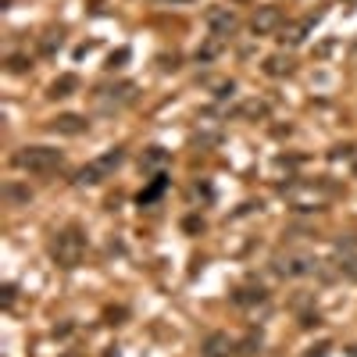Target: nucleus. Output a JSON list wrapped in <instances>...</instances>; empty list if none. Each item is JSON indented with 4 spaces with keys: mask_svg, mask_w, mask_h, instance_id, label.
<instances>
[{
    "mask_svg": "<svg viewBox=\"0 0 357 357\" xmlns=\"http://www.w3.org/2000/svg\"><path fill=\"white\" fill-rule=\"evenodd\" d=\"M50 257L57 268H79L82 257H86V232L68 225L61 232H54V240H50Z\"/></svg>",
    "mask_w": 357,
    "mask_h": 357,
    "instance_id": "1",
    "label": "nucleus"
},
{
    "mask_svg": "<svg viewBox=\"0 0 357 357\" xmlns=\"http://www.w3.org/2000/svg\"><path fill=\"white\" fill-rule=\"evenodd\" d=\"M61 165H65V154L54 151V146H22L15 154V168L29 175H54Z\"/></svg>",
    "mask_w": 357,
    "mask_h": 357,
    "instance_id": "2",
    "label": "nucleus"
},
{
    "mask_svg": "<svg viewBox=\"0 0 357 357\" xmlns=\"http://www.w3.org/2000/svg\"><path fill=\"white\" fill-rule=\"evenodd\" d=\"M126 161V151L122 146H111V151H104L100 158H93L89 165H82L79 168V175H75V183L79 186H97V183H104V178H111V172Z\"/></svg>",
    "mask_w": 357,
    "mask_h": 357,
    "instance_id": "3",
    "label": "nucleus"
},
{
    "mask_svg": "<svg viewBox=\"0 0 357 357\" xmlns=\"http://www.w3.org/2000/svg\"><path fill=\"white\" fill-rule=\"evenodd\" d=\"M314 268H318V261L311 254H279L272 261V272L279 279H304V275H314Z\"/></svg>",
    "mask_w": 357,
    "mask_h": 357,
    "instance_id": "4",
    "label": "nucleus"
},
{
    "mask_svg": "<svg viewBox=\"0 0 357 357\" xmlns=\"http://www.w3.org/2000/svg\"><path fill=\"white\" fill-rule=\"evenodd\" d=\"M97 107L100 111H122L126 104L136 100V86L132 82H114V86H100L97 93H93Z\"/></svg>",
    "mask_w": 357,
    "mask_h": 357,
    "instance_id": "5",
    "label": "nucleus"
},
{
    "mask_svg": "<svg viewBox=\"0 0 357 357\" xmlns=\"http://www.w3.org/2000/svg\"><path fill=\"white\" fill-rule=\"evenodd\" d=\"M282 193L293 200L296 211H318L321 200L329 197V190H325V186H314V183H293V186L282 190Z\"/></svg>",
    "mask_w": 357,
    "mask_h": 357,
    "instance_id": "6",
    "label": "nucleus"
},
{
    "mask_svg": "<svg viewBox=\"0 0 357 357\" xmlns=\"http://www.w3.org/2000/svg\"><path fill=\"white\" fill-rule=\"evenodd\" d=\"M204 22H207V29H211V36H222V40H229L232 33H236V25H240V15H236L232 8H207V15H204Z\"/></svg>",
    "mask_w": 357,
    "mask_h": 357,
    "instance_id": "7",
    "label": "nucleus"
},
{
    "mask_svg": "<svg viewBox=\"0 0 357 357\" xmlns=\"http://www.w3.org/2000/svg\"><path fill=\"white\" fill-rule=\"evenodd\" d=\"M282 25H286L282 11L268 4V8H257V11H254V18H250V33H254V36H275V33H282Z\"/></svg>",
    "mask_w": 357,
    "mask_h": 357,
    "instance_id": "8",
    "label": "nucleus"
},
{
    "mask_svg": "<svg viewBox=\"0 0 357 357\" xmlns=\"http://www.w3.org/2000/svg\"><path fill=\"white\" fill-rule=\"evenodd\" d=\"M314 22H318V18H296V22H286V25H282V33H279V40H282L286 47H301V43L307 40V33L314 29Z\"/></svg>",
    "mask_w": 357,
    "mask_h": 357,
    "instance_id": "9",
    "label": "nucleus"
},
{
    "mask_svg": "<svg viewBox=\"0 0 357 357\" xmlns=\"http://www.w3.org/2000/svg\"><path fill=\"white\" fill-rule=\"evenodd\" d=\"M50 129L61 132V136H82L89 129V122H86L82 114H57L54 122H50Z\"/></svg>",
    "mask_w": 357,
    "mask_h": 357,
    "instance_id": "10",
    "label": "nucleus"
},
{
    "mask_svg": "<svg viewBox=\"0 0 357 357\" xmlns=\"http://www.w3.org/2000/svg\"><path fill=\"white\" fill-rule=\"evenodd\" d=\"M204 357H232V350H236V343L229 340V333H211L204 340Z\"/></svg>",
    "mask_w": 357,
    "mask_h": 357,
    "instance_id": "11",
    "label": "nucleus"
},
{
    "mask_svg": "<svg viewBox=\"0 0 357 357\" xmlns=\"http://www.w3.org/2000/svg\"><path fill=\"white\" fill-rule=\"evenodd\" d=\"M264 301H268V293L261 286H243V289L232 293V304L236 307H250V304H264Z\"/></svg>",
    "mask_w": 357,
    "mask_h": 357,
    "instance_id": "12",
    "label": "nucleus"
},
{
    "mask_svg": "<svg viewBox=\"0 0 357 357\" xmlns=\"http://www.w3.org/2000/svg\"><path fill=\"white\" fill-rule=\"evenodd\" d=\"M222 50H225V40H222V36H207V40L197 47V61H200V65H211Z\"/></svg>",
    "mask_w": 357,
    "mask_h": 357,
    "instance_id": "13",
    "label": "nucleus"
},
{
    "mask_svg": "<svg viewBox=\"0 0 357 357\" xmlns=\"http://www.w3.org/2000/svg\"><path fill=\"white\" fill-rule=\"evenodd\" d=\"M264 72L275 75V79H279V75H289V72H293V61H289L286 54H272V57H264Z\"/></svg>",
    "mask_w": 357,
    "mask_h": 357,
    "instance_id": "14",
    "label": "nucleus"
},
{
    "mask_svg": "<svg viewBox=\"0 0 357 357\" xmlns=\"http://www.w3.org/2000/svg\"><path fill=\"white\" fill-rule=\"evenodd\" d=\"M72 89H79V79L75 75H61V79H54L50 82V97H72Z\"/></svg>",
    "mask_w": 357,
    "mask_h": 357,
    "instance_id": "15",
    "label": "nucleus"
},
{
    "mask_svg": "<svg viewBox=\"0 0 357 357\" xmlns=\"http://www.w3.org/2000/svg\"><path fill=\"white\" fill-rule=\"evenodd\" d=\"M165 186H168V178H165V175H158L154 183H151V186H146V190L139 193V204H154V200L165 193Z\"/></svg>",
    "mask_w": 357,
    "mask_h": 357,
    "instance_id": "16",
    "label": "nucleus"
},
{
    "mask_svg": "<svg viewBox=\"0 0 357 357\" xmlns=\"http://www.w3.org/2000/svg\"><path fill=\"white\" fill-rule=\"evenodd\" d=\"M240 118H264L268 114V104L264 100H247V104H240V111H236Z\"/></svg>",
    "mask_w": 357,
    "mask_h": 357,
    "instance_id": "17",
    "label": "nucleus"
},
{
    "mask_svg": "<svg viewBox=\"0 0 357 357\" xmlns=\"http://www.w3.org/2000/svg\"><path fill=\"white\" fill-rule=\"evenodd\" d=\"M15 293H18L15 286H4V304H8V307H15Z\"/></svg>",
    "mask_w": 357,
    "mask_h": 357,
    "instance_id": "18",
    "label": "nucleus"
},
{
    "mask_svg": "<svg viewBox=\"0 0 357 357\" xmlns=\"http://www.w3.org/2000/svg\"><path fill=\"white\" fill-rule=\"evenodd\" d=\"M161 4H172L175 8V4H193V0H161Z\"/></svg>",
    "mask_w": 357,
    "mask_h": 357,
    "instance_id": "19",
    "label": "nucleus"
},
{
    "mask_svg": "<svg viewBox=\"0 0 357 357\" xmlns=\"http://www.w3.org/2000/svg\"><path fill=\"white\" fill-rule=\"evenodd\" d=\"M321 354H325V347H314V350H311L307 357H321Z\"/></svg>",
    "mask_w": 357,
    "mask_h": 357,
    "instance_id": "20",
    "label": "nucleus"
},
{
    "mask_svg": "<svg viewBox=\"0 0 357 357\" xmlns=\"http://www.w3.org/2000/svg\"><path fill=\"white\" fill-rule=\"evenodd\" d=\"M350 354H354V357H357V343H354V347H350Z\"/></svg>",
    "mask_w": 357,
    "mask_h": 357,
    "instance_id": "21",
    "label": "nucleus"
}]
</instances>
